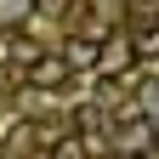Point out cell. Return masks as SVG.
I'll return each instance as SVG.
<instances>
[{
	"label": "cell",
	"instance_id": "cell-8",
	"mask_svg": "<svg viewBox=\"0 0 159 159\" xmlns=\"http://www.w3.org/2000/svg\"><path fill=\"white\" fill-rule=\"evenodd\" d=\"M131 159H159V153H131Z\"/></svg>",
	"mask_w": 159,
	"mask_h": 159
},
{
	"label": "cell",
	"instance_id": "cell-1",
	"mask_svg": "<svg viewBox=\"0 0 159 159\" xmlns=\"http://www.w3.org/2000/svg\"><path fill=\"white\" fill-rule=\"evenodd\" d=\"M23 80H29V85H40V91H57V85H68V80H74V68H68L63 51H40L34 63L23 68Z\"/></svg>",
	"mask_w": 159,
	"mask_h": 159
},
{
	"label": "cell",
	"instance_id": "cell-5",
	"mask_svg": "<svg viewBox=\"0 0 159 159\" xmlns=\"http://www.w3.org/2000/svg\"><path fill=\"white\" fill-rule=\"evenodd\" d=\"M119 136H125L131 153H142V142H148V119H125V125H119Z\"/></svg>",
	"mask_w": 159,
	"mask_h": 159
},
{
	"label": "cell",
	"instance_id": "cell-7",
	"mask_svg": "<svg viewBox=\"0 0 159 159\" xmlns=\"http://www.w3.org/2000/svg\"><path fill=\"white\" fill-rule=\"evenodd\" d=\"M142 114H148V119H159V80L142 91Z\"/></svg>",
	"mask_w": 159,
	"mask_h": 159
},
{
	"label": "cell",
	"instance_id": "cell-4",
	"mask_svg": "<svg viewBox=\"0 0 159 159\" xmlns=\"http://www.w3.org/2000/svg\"><path fill=\"white\" fill-rule=\"evenodd\" d=\"M29 11H34V0H0V23H6V29H17Z\"/></svg>",
	"mask_w": 159,
	"mask_h": 159
},
{
	"label": "cell",
	"instance_id": "cell-6",
	"mask_svg": "<svg viewBox=\"0 0 159 159\" xmlns=\"http://www.w3.org/2000/svg\"><path fill=\"white\" fill-rule=\"evenodd\" d=\"M51 159H91V153H85V142H80V136H63V142L51 148Z\"/></svg>",
	"mask_w": 159,
	"mask_h": 159
},
{
	"label": "cell",
	"instance_id": "cell-3",
	"mask_svg": "<svg viewBox=\"0 0 159 159\" xmlns=\"http://www.w3.org/2000/svg\"><path fill=\"white\" fill-rule=\"evenodd\" d=\"M63 57H68V68H91V63H97V46H91V40H85V34H74Z\"/></svg>",
	"mask_w": 159,
	"mask_h": 159
},
{
	"label": "cell",
	"instance_id": "cell-2",
	"mask_svg": "<svg viewBox=\"0 0 159 159\" xmlns=\"http://www.w3.org/2000/svg\"><path fill=\"white\" fill-rule=\"evenodd\" d=\"M131 63H136L131 40H102V46H97V63H91V68H102V74H131Z\"/></svg>",
	"mask_w": 159,
	"mask_h": 159
}]
</instances>
